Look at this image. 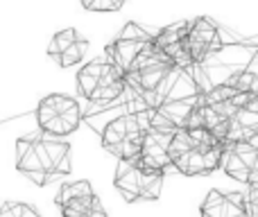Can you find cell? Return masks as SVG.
<instances>
[{
    "mask_svg": "<svg viewBox=\"0 0 258 217\" xmlns=\"http://www.w3.org/2000/svg\"><path fill=\"white\" fill-rule=\"evenodd\" d=\"M170 136L172 131H163V129H147V133L143 136L141 152L136 159L141 161L145 168L156 170V172H165L170 165Z\"/></svg>",
    "mask_w": 258,
    "mask_h": 217,
    "instance_id": "9",
    "label": "cell"
},
{
    "mask_svg": "<svg viewBox=\"0 0 258 217\" xmlns=\"http://www.w3.org/2000/svg\"><path fill=\"white\" fill-rule=\"evenodd\" d=\"M222 43H224L222 32L211 18L200 16L188 21V30L186 36H183V50H186L188 59H190V66H197L209 54L218 52L222 48Z\"/></svg>",
    "mask_w": 258,
    "mask_h": 217,
    "instance_id": "7",
    "label": "cell"
},
{
    "mask_svg": "<svg viewBox=\"0 0 258 217\" xmlns=\"http://www.w3.org/2000/svg\"><path fill=\"white\" fill-rule=\"evenodd\" d=\"M57 206L61 217H107V210L86 179L63 183L57 192Z\"/></svg>",
    "mask_w": 258,
    "mask_h": 217,
    "instance_id": "6",
    "label": "cell"
},
{
    "mask_svg": "<svg viewBox=\"0 0 258 217\" xmlns=\"http://www.w3.org/2000/svg\"><path fill=\"white\" fill-rule=\"evenodd\" d=\"M202 217H247L245 195L242 192L211 190L200 206Z\"/></svg>",
    "mask_w": 258,
    "mask_h": 217,
    "instance_id": "10",
    "label": "cell"
},
{
    "mask_svg": "<svg viewBox=\"0 0 258 217\" xmlns=\"http://www.w3.org/2000/svg\"><path fill=\"white\" fill-rule=\"evenodd\" d=\"M249 190L245 195V206H247V217H258V181L247 183Z\"/></svg>",
    "mask_w": 258,
    "mask_h": 217,
    "instance_id": "16",
    "label": "cell"
},
{
    "mask_svg": "<svg viewBox=\"0 0 258 217\" xmlns=\"http://www.w3.org/2000/svg\"><path fill=\"white\" fill-rule=\"evenodd\" d=\"M220 168L240 183L258 181V147L256 142H229L222 150Z\"/></svg>",
    "mask_w": 258,
    "mask_h": 217,
    "instance_id": "8",
    "label": "cell"
},
{
    "mask_svg": "<svg viewBox=\"0 0 258 217\" xmlns=\"http://www.w3.org/2000/svg\"><path fill=\"white\" fill-rule=\"evenodd\" d=\"M165 172H156L141 163L138 159L118 161L113 186L118 188L125 201H156L163 190Z\"/></svg>",
    "mask_w": 258,
    "mask_h": 217,
    "instance_id": "4",
    "label": "cell"
},
{
    "mask_svg": "<svg viewBox=\"0 0 258 217\" xmlns=\"http://www.w3.org/2000/svg\"><path fill=\"white\" fill-rule=\"evenodd\" d=\"M102 68H104V59H95V61L86 63V66L77 73V89H80V93L84 95L86 100L91 98V93H93L95 86H98Z\"/></svg>",
    "mask_w": 258,
    "mask_h": 217,
    "instance_id": "11",
    "label": "cell"
},
{
    "mask_svg": "<svg viewBox=\"0 0 258 217\" xmlns=\"http://www.w3.org/2000/svg\"><path fill=\"white\" fill-rule=\"evenodd\" d=\"M16 170L36 186H45L57 177L73 172L71 142L52 133H32L16 140Z\"/></svg>",
    "mask_w": 258,
    "mask_h": 217,
    "instance_id": "2",
    "label": "cell"
},
{
    "mask_svg": "<svg viewBox=\"0 0 258 217\" xmlns=\"http://www.w3.org/2000/svg\"><path fill=\"white\" fill-rule=\"evenodd\" d=\"M82 122V104L75 98L61 93H52L43 98L36 107V124L41 131L52 136H68L77 131Z\"/></svg>",
    "mask_w": 258,
    "mask_h": 217,
    "instance_id": "5",
    "label": "cell"
},
{
    "mask_svg": "<svg viewBox=\"0 0 258 217\" xmlns=\"http://www.w3.org/2000/svg\"><path fill=\"white\" fill-rule=\"evenodd\" d=\"M86 50H89V41L82 39V36H77V39L73 41V43L68 45L54 61H57L61 68H71V66H75V63H80L82 59H84Z\"/></svg>",
    "mask_w": 258,
    "mask_h": 217,
    "instance_id": "12",
    "label": "cell"
},
{
    "mask_svg": "<svg viewBox=\"0 0 258 217\" xmlns=\"http://www.w3.org/2000/svg\"><path fill=\"white\" fill-rule=\"evenodd\" d=\"M0 217H41V213L25 201H5L0 206Z\"/></svg>",
    "mask_w": 258,
    "mask_h": 217,
    "instance_id": "14",
    "label": "cell"
},
{
    "mask_svg": "<svg viewBox=\"0 0 258 217\" xmlns=\"http://www.w3.org/2000/svg\"><path fill=\"white\" fill-rule=\"evenodd\" d=\"M152 109L138 93L125 86L120 98L107 104H91L82 109V120L100 133L102 147L118 161L136 159L143 136L150 129Z\"/></svg>",
    "mask_w": 258,
    "mask_h": 217,
    "instance_id": "1",
    "label": "cell"
},
{
    "mask_svg": "<svg viewBox=\"0 0 258 217\" xmlns=\"http://www.w3.org/2000/svg\"><path fill=\"white\" fill-rule=\"evenodd\" d=\"M118 36H122V39H132V41H145V43H150L152 39H154V32H150L147 27H143L141 23H127L125 27H122V32Z\"/></svg>",
    "mask_w": 258,
    "mask_h": 217,
    "instance_id": "15",
    "label": "cell"
},
{
    "mask_svg": "<svg viewBox=\"0 0 258 217\" xmlns=\"http://www.w3.org/2000/svg\"><path fill=\"white\" fill-rule=\"evenodd\" d=\"M224 145L204 127H179L170 136V165L186 177H206L222 161Z\"/></svg>",
    "mask_w": 258,
    "mask_h": 217,
    "instance_id": "3",
    "label": "cell"
},
{
    "mask_svg": "<svg viewBox=\"0 0 258 217\" xmlns=\"http://www.w3.org/2000/svg\"><path fill=\"white\" fill-rule=\"evenodd\" d=\"M77 30L75 27H66V30H61V32H57V34L52 36V41H50V45H48V54H50V59H57L59 54L63 52V50L68 48V45L73 43V41L77 39Z\"/></svg>",
    "mask_w": 258,
    "mask_h": 217,
    "instance_id": "13",
    "label": "cell"
}]
</instances>
